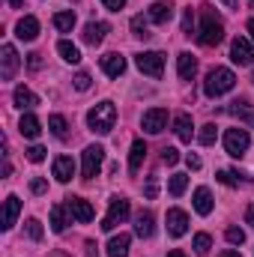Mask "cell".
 I'll use <instances>...</instances> for the list:
<instances>
[{
  "label": "cell",
  "instance_id": "cell-35",
  "mask_svg": "<svg viewBox=\"0 0 254 257\" xmlns=\"http://www.w3.org/2000/svg\"><path fill=\"white\" fill-rule=\"evenodd\" d=\"M24 227H27V236H30V239H36V242L42 239V224H39L36 218H27V224H24Z\"/></svg>",
  "mask_w": 254,
  "mask_h": 257
},
{
  "label": "cell",
  "instance_id": "cell-6",
  "mask_svg": "<svg viewBox=\"0 0 254 257\" xmlns=\"http://www.w3.org/2000/svg\"><path fill=\"white\" fill-rule=\"evenodd\" d=\"M135 63H138V69H141L144 75L162 78V72H165V54H162V51H141V54L135 57Z\"/></svg>",
  "mask_w": 254,
  "mask_h": 257
},
{
  "label": "cell",
  "instance_id": "cell-29",
  "mask_svg": "<svg viewBox=\"0 0 254 257\" xmlns=\"http://www.w3.org/2000/svg\"><path fill=\"white\" fill-rule=\"evenodd\" d=\"M54 27H57L60 33H69V30L75 27V12H57V15H54Z\"/></svg>",
  "mask_w": 254,
  "mask_h": 257
},
{
  "label": "cell",
  "instance_id": "cell-54",
  "mask_svg": "<svg viewBox=\"0 0 254 257\" xmlns=\"http://www.w3.org/2000/svg\"><path fill=\"white\" fill-rule=\"evenodd\" d=\"M48 257H69V254H63V251H51Z\"/></svg>",
  "mask_w": 254,
  "mask_h": 257
},
{
  "label": "cell",
  "instance_id": "cell-40",
  "mask_svg": "<svg viewBox=\"0 0 254 257\" xmlns=\"http://www.w3.org/2000/svg\"><path fill=\"white\" fill-rule=\"evenodd\" d=\"M162 162H165V165H177V162H180V153H177L174 147H165V150H162Z\"/></svg>",
  "mask_w": 254,
  "mask_h": 257
},
{
  "label": "cell",
  "instance_id": "cell-46",
  "mask_svg": "<svg viewBox=\"0 0 254 257\" xmlns=\"http://www.w3.org/2000/svg\"><path fill=\"white\" fill-rule=\"evenodd\" d=\"M156 194H159V189H156V177H153V180L147 183V197H156Z\"/></svg>",
  "mask_w": 254,
  "mask_h": 257
},
{
  "label": "cell",
  "instance_id": "cell-12",
  "mask_svg": "<svg viewBox=\"0 0 254 257\" xmlns=\"http://www.w3.org/2000/svg\"><path fill=\"white\" fill-rule=\"evenodd\" d=\"M189 230V215L183 209H168V233L171 236H186Z\"/></svg>",
  "mask_w": 254,
  "mask_h": 257
},
{
  "label": "cell",
  "instance_id": "cell-45",
  "mask_svg": "<svg viewBox=\"0 0 254 257\" xmlns=\"http://www.w3.org/2000/svg\"><path fill=\"white\" fill-rule=\"evenodd\" d=\"M186 165H189L191 171H200V165H203V162H200L197 156H191V153H189V156H186Z\"/></svg>",
  "mask_w": 254,
  "mask_h": 257
},
{
  "label": "cell",
  "instance_id": "cell-26",
  "mask_svg": "<svg viewBox=\"0 0 254 257\" xmlns=\"http://www.w3.org/2000/svg\"><path fill=\"white\" fill-rule=\"evenodd\" d=\"M144 159H147V144H144V141H135V144H132V153H129V168H132V171H141Z\"/></svg>",
  "mask_w": 254,
  "mask_h": 257
},
{
  "label": "cell",
  "instance_id": "cell-11",
  "mask_svg": "<svg viewBox=\"0 0 254 257\" xmlns=\"http://www.w3.org/2000/svg\"><path fill=\"white\" fill-rule=\"evenodd\" d=\"M165 126H168V111H165V108H150V111L144 114V132L159 135Z\"/></svg>",
  "mask_w": 254,
  "mask_h": 257
},
{
  "label": "cell",
  "instance_id": "cell-1",
  "mask_svg": "<svg viewBox=\"0 0 254 257\" xmlns=\"http://www.w3.org/2000/svg\"><path fill=\"white\" fill-rule=\"evenodd\" d=\"M221 39H224V24H221V18H218L209 6H203V12H200V33H197V42L206 45V48H212V45H218Z\"/></svg>",
  "mask_w": 254,
  "mask_h": 257
},
{
  "label": "cell",
  "instance_id": "cell-34",
  "mask_svg": "<svg viewBox=\"0 0 254 257\" xmlns=\"http://www.w3.org/2000/svg\"><path fill=\"white\" fill-rule=\"evenodd\" d=\"M209 245H212L209 233H197V236H194V251H197V254H206V251H209Z\"/></svg>",
  "mask_w": 254,
  "mask_h": 257
},
{
  "label": "cell",
  "instance_id": "cell-22",
  "mask_svg": "<svg viewBox=\"0 0 254 257\" xmlns=\"http://www.w3.org/2000/svg\"><path fill=\"white\" fill-rule=\"evenodd\" d=\"M129 242H132V236H129V233L114 236V239L108 242V257H129Z\"/></svg>",
  "mask_w": 254,
  "mask_h": 257
},
{
  "label": "cell",
  "instance_id": "cell-43",
  "mask_svg": "<svg viewBox=\"0 0 254 257\" xmlns=\"http://www.w3.org/2000/svg\"><path fill=\"white\" fill-rule=\"evenodd\" d=\"M105 3V9H111V12H120L123 6H126V0H102Z\"/></svg>",
  "mask_w": 254,
  "mask_h": 257
},
{
  "label": "cell",
  "instance_id": "cell-42",
  "mask_svg": "<svg viewBox=\"0 0 254 257\" xmlns=\"http://www.w3.org/2000/svg\"><path fill=\"white\" fill-rule=\"evenodd\" d=\"M191 27H194V15H191V6L183 12V33L186 36H191Z\"/></svg>",
  "mask_w": 254,
  "mask_h": 257
},
{
  "label": "cell",
  "instance_id": "cell-47",
  "mask_svg": "<svg viewBox=\"0 0 254 257\" xmlns=\"http://www.w3.org/2000/svg\"><path fill=\"white\" fill-rule=\"evenodd\" d=\"M84 248H87V257H99V254H96V242H93V239H87V242H84Z\"/></svg>",
  "mask_w": 254,
  "mask_h": 257
},
{
  "label": "cell",
  "instance_id": "cell-48",
  "mask_svg": "<svg viewBox=\"0 0 254 257\" xmlns=\"http://www.w3.org/2000/svg\"><path fill=\"white\" fill-rule=\"evenodd\" d=\"M245 221H248V224L254 227V203L248 206V209H245Z\"/></svg>",
  "mask_w": 254,
  "mask_h": 257
},
{
  "label": "cell",
  "instance_id": "cell-38",
  "mask_svg": "<svg viewBox=\"0 0 254 257\" xmlns=\"http://www.w3.org/2000/svg\"><path fill=\"white\" fill-rule=\"evenodd\" d=\"M27 159H30L33 165H39V162L45 159V147H39V144H33V147L27 150Z\"/></svg>",
  "mask_w": 254,
  "mask_h": 257
},
{
  "label": "cell",
  "instance_id": "cell-16",
  "mask_svg": "<svg viewBox=\"0 0 254 257\" xmlns=\"http://www.w3.org/2000/svg\"><path fill=\"white\" fill-rule=\"evenodd\" d=\"M18 212H21V200H18L15 194H9V197L3 200V230H9V227L15 224Z\"/></svg>",
  "mask_w": 254,
  "mask_h": 257
},
{
  "label": "cell",
  "instance_id": "cell-39",
  "mask_svg": "<svg viewBox=\"0 0 254 257\" xmlns=\"http://www.w3.org/2000/svg\"><path fill=\"white\" fill-rule=\"evenodd\" d=\"M218 183H221V186H230V189H233V186H239V180H236V174H233V171H218Z\"/></svg>",
  "mask_w": 254,
  "mask_h": 257
},
{
  "label": "cell",
  "instance_id": "cell-53",
  "mask_svg": "<svg viewBox=\"0 0 254 257\" xmlns=\"http://www.w3.org/2000/svg\"><path fill=\"white\" fill-rule=\"evenodd\" d=\"M21 3H24V0H9V6H15V9H18Z\"/></svg>",
  "mask_w": 254,
  "mask_h": 257
},
{
  "label": "cell",
  "instance_id": "cell-4",
  "mask_svg": "<svg viewBox=\"0 0 254 257\" xmlns=\"http://www.w3.org/2000/svg\"><path fill=\"white\" fill-rule=\"evenodd\" d=\"M248 144H251V138H248L245 128H227L224 132V150H227V156L242 159L245 150H248Z\"/></svg>",
  "mask_w": 254,
  "mask_h": 257
},
{
  "label": "cell",
  "instance_id": "cell-52",
  "mask_svg": "<svg viewBox=\"0 0 254 257\" xmlns=\"http://www.w3.org/2000/svg\"><path fill=\"white\" fill-rule=\"evenodd\" d=\"M245 27H248V33H251V39H254V18L248 21V24H245Z\"/></svg>",
  "mask_w": 254,
  "mask_h": 257
},
{
  "label": "cell",
  "instance_id": "cell-8",
  "mask_svg": "<svg viewBox=\"0 0 254 257\" xmlns=\"http://www.w3.org/2000/svg\"><path fill=\"white\" fill-rule=\"evenodd\" d=\"M18 66H21L18 51L6 42V45L0 48V78H3V81H12V78H15V72H18Z\"/></svg>",
  "mask_w": 254,
  "mask_h": 257
},
{
  "label": "cell",
  "instance_id": "cell-33",
  "mask_svg": "<svg viewBox=\"0 0 254 257\" xmlns=\"http://www.w3.org/2000/svg\"><path fill=\"white\" fill-rule=\"evenodd\" d=\"M215 135H218V128L212 126V123H206V126H200V132H197V141L203 147H209V144H215Z\"/></svg>",
  "mask_w": 254,
  "mask_h": 257
},
{
  "label": "cell",
  "instance_id": "cell-50",
  "mask_svg": "<svg viewBox=\"0 0 254 257\" xmlns=\"http://www.w3.org/2000/svg\"><path fill=\"white\" fill-rule=\"evenodd\" d=\"M221 3H224L227 9H236V0H221Z\"/></svg>",
  "mask_w": 254,
  "mask_h": 257
},
{
  "label": "cell",
  "instance_id": "cell-24",
  "mask_svg": "<svg viewBox=\"0 0 254 257\" xmlns=\"http://www.w3.org/2000/svg\"><path fill=\"white\" fill-rule=\"evenodd\" d=\"M194 209H197L200 215H209V212H212V194H209V189L200 186V189L194 192Z\"/></svg>",
  "mask_w": 254,
  "mask_h": 257
},
{
  "label": "cell",
  "instance_id": "cell-44",
  "mask_svg": "<svg viewBox=\"0 0 254 257\" xmlns=\"http://www.w3.org/2000/svg\"><path fill=\"white\" fill-rule=\"evenodd\" d=\"M27 66L30 69H39L42 66V54H27Z\"/></svg>",
  "mask_w": 254,
  "mask_h": 257
},
{
  "label": "cell",
  "instance_id": "cell-32",
  "mask_svg": "<svg viewBox=\"0 0 254 257\" xmlns=\"http://www.w3.org/2000/svg\"><path fill=\"white\" fill-rule=\"evenodd\" d=\"M48 128L54 132V138H60V141H63V138H66V117L51 114V117H48Z\"/></svg>",
  "mask_w": 254,
  "mask_h": 257
},
{
  "label": "cell",
  "instance_id": "cell-31",
  "mask_svg": "<svg viewBox=\"0 0 254 257\" xmlns=\"http://www.w3.org/2000/svg\"><path fill=\"white\" fill-rule=\"evenodd\" d=\"M132 33H135L138 39H150V36H153L150 27H147V21H144V15H135V18H132Z\"/></svg>",
  "mask_w": 254,
  "mask_h": 257
},
{
  "label": "cell",
  "instance_id": "cell-13",
  "mask_svg": "<svg viewBox=\"0 0 254 257\" xmlns=\"http://www.w3.org/2000/svg\"><path fill=\"white\" fill-rule=\"evenodd\" d=\"M15 36L24 39V42H33V39L39 36V21H36L33 15H24V18L18 21V27H15Z\"/></svg>",
  "mask_w": 254,
  "mask_h": 257
},
{
  "label": "cell",
  "instance_id": "cell-19",
  "mask_svg": "<svg viewBox=\"0 0 254 257\" xmlns=\"http://www.w3.org/2000/svg\"><path fill=\"white\" fill-rule=\"evenodd\" d=\"M105 33H108V24H102V21H90V24L84 27V42H87V45H99V42L105 39Z\"/></svg>",
  "mask_w": 254,
  "mask_h": 257
},
{
  "label": "cell",
  "instance_id": "cell-28",
  "mask_svg": "<svg viewBox=\"0 0 254 257\" xmlns=\"http://www.w3.org/2000/svg\"><path fill=\"white\" fill-rule=\"evenodd\" d=\"M66 206H51V230L54 233H63L66 230Z\"/></svg>",
  "mask_w": 254,
  "mask_h": 257
},
{
  "label": "cell",
  "instance_id": "cell-51",
  "mask_svg": "<svg viewBox=\"0 0 254 257\" xmlns=\"http://www.w3.org/2000/svg\"><path fill=\"white\" fill-rule=\"evenodd\" d=\"M168 257H186V254H183L180 248H174V251H168Z\"/></svg>",
  "mask_w": 254,
  "mask_h": 257
},
{
  "label": "cell",
  "instance_id": "cell-41",
  "mask_svg": "<svg viewBox=\"0 0 254 257\" xmlns=\"http://www.w3.org/2000/svg\"><path fill=\"white\" fill-rule=\"evenodd\" d=\"M30 192L33 194H45L48 192V183H45L42 177H33V180H30Z\"/></svg>",
  "mask_w": 254,
  "mask_h": 257
},
{
  "label": "cell",
  "instance_id": "cell-10",
  "mask_svg": "<svg viewBox=\"0 0 254 257\" xmlns=\"http://www.w3.org/2000/svg\"><path fill=\"white\" fill-rule=\"evenodd\" d=\"M66 209H69V215L75 218V221H81V224H87V221H93V206L84 200V197H66Z\"/></svg>",
  "mask_w": 254,
  "mask_h": 257
},
{
  "label": "cell",
  "instance_id": "cell-9",
  "mask_svg": "<svg viewBox=\"0 0 254 257\" xmlns=\"http://www.w3.org/2000/svg\"><path fill=\"white\" fill-rule=\"evenodd\" d=\"M230 60L239 66H251L254 63V45L248 39H242V36H236L233 39V45H230Z\"/></svg>",
  "mask_w": 254,
  "mask_h": 257
},
{
  "label": "cell",
  "instance_id": "cell-30",
  "mask_svg": "<svg viewBox=\"0 0 254 257\" xmlns=\"http://www.w3.org/2000/svg\"><path fill=\"white\" fill-rule=\"evenodd\" d=\"M168 189H171L174 197H180V194L189 189V177H186V174H174V177H171V183H168Z\"/></svg>",
  "mask_w": 254,
  "mask_h": 257
},
{
  "label": "cell",
  "instance_id": "cell-37",
  "mask_svg": "<svg viewBox=\"0 0 254 257\" xmlns=\"http://www.w3.org/2000/svg\"><path fill=\"white\" fill-rule=\"evenodd\" d=\"M90 84H93V81H90V75H87V72H78V75H75V90H78V93L90 90Z\"/></svg>",
  "mask_w": 254,
  "mask_h": 257
},
{
  "label": "cell",
  "instance_id": "cell-36",
  "mask_svg": "<svg viewBox=\"0 0 254 257\" xmlns=\"http://www.w3.org/2000/svg\"><path fill=\"white\" fill-rule=\"evenodd\" d=\"M224 236H227V242H230V245H242V242H245V233H242L239 227H227V233H224Z\"/></svg>",
  "mask_w": 254,
  "mask_h": 257
},
{
  "label": "cell",
  "instance_id": "cell-21",
  "mask_svg": "<svg viewBox=\"0 0 254 257\" xmlns=\"http://www.w3.org/2000/svg\"><path fill=\"white\" fill-rule=\"evenodd\" d=\"M177 69H180V78H183V81H191L194 72H197V60L191 57L189 51H183V54L177 57Z\"/></svg>",
  "mask_w": 254,
  "mask_h": 257
},
{
  "label": "cell",
  "instance_id": "cell-49",
  "mask_svg": "<svg viewBox=\"0 0 254 257\" xmlns=\"http://www.w3.org/2000/svg\"><path fill=\"white\" fill-rule=\"evenodd\" d=\"M218 257H242V254H239V251H233V248H227V251H221Z\"/></svg>",
  "mask_w": 254,
  "mask_h": 257
},
{
  "label": "cell",
  "instance_id": "cell-17",
  "mask_svg": "<svg viewBox=\"0 0 254 257\" xmlns=\"http://www.w3.org/2000/svg\"><path fill=\"white\" fill-rule=\"evenodd\" d=\"M102 69H105L108 78H120V75L126 72V57H120V54H105V57H102Z\"/></svg>",
  "mask_w": 254,
  "mask_h": 257
},
{
  "label": "cell",
  "instance_id": "cell-3",
  "mask_svg": "<svg viewBox=\"0 0 254 257\" xmlns=\"http://www.w3.org/2000/svg\"><path fill=\"white\" fill-rule=\"evenodd\" d=\"M117 123V108H114V102H99V105H93L90 111H87V126L93 128V132H99V135H108L111 128Z\"/></svg>",
  "mask_w": 254,
  "mask_h": 257
},
{
  "label": "cell",
  "instance_id": "cell-7",
  "mask_svg": "<svg viewBox=\"0 0 254 257\" xmlns=\"http://www.w3.org/2000/svg\"><path fill=\"white\" fill-rule=\"evenodd\" d=\"M129 212H132V206H129L126 197H114V200H111L108 215L102 218V230H114L117 224H123V221L129 218Z\"/></svg>",
  "mask_w": 254,
  "mask_h": 257
},
{
  "label": "cell",
  "instance_id": "cell-55",
  "mask_svg": "<svg viewBox=\"0 0 254 257\" xmlns=\"http://www.w3.org/2000/svg\"><path fill=\"white\" fill-rule=\"evenodd\" d=\"M251 123H254V117H251Z\"/></svg>",
  "mask_w": 254,
  "mask_h": 257
},
{
  "label": "cell",
  "instance_id": "cell-23",
  "mask_svg": "<svg viewBox=\"0 0 254 257\" xmlns=\"http://www.w3.org/2000/svg\"><path fill=\"white\" fill-rule=\"evenodd\" d=\"M18 132H21L24 138H39V132H42V123H39L33 114H24V117H21V123H18Z\"/></svg>",
  "mask_w": 254,
  "mask_h": 257
},
{
  "label": "cell",
  "instance_id": "cell-27",
  "mask_svg": "<svg viewBox=\"0 0 254 257\" xmlns=\"http://www.w3.org/2000/svg\"><path fill=\"white\" fill-rule=\"evenodd\" d=\"M57 51H60V57H63L66 63H81V51H78V45H72L69 39H60V42H57Z\"/></svg>",
  "mask_w": 254,
  "mask_h": 257
},
{
  "label": "cell",
  "instance_id": "cell-15",
  "mask_svg": "<svg viewBox=\"0 0 254 257\" xmlns=\"http://www.w3.org/2000/svg\"><path fill=\"white\" fill-rule=\"evenodd\" d=\"M72 177H75V162L69 156H57L54 159V180L57 183H69Z\"/></svg>",
  "mask_w": 254,
  "mask_h": 257
},
{
  "label": "cell",
  "instance_id": "cell-20",
  "mask_svg": "<svg viewBox=\"0 0 254 257\" xmlns=\"http://www.w3.org/2000/svg\"><path fill=\"white\" fill-rule=\"evenodd\" d=\"M174 132H177V138H180L183 144H189L191 135H194V126H191L189 114H177V120H174Z\"/></svg>",
  "mask_w": 254,
  "mask_h": 257
},
{
  "label": "cell",
  "instance_id": "cell-18",
  "mask_svg": "<svg viewBox=\"0 0 254 257\" xmlns=\"http://www.w3.org/2000/svg\"><path fill=\"white\" fill-rule=\"evenodd\" d=\"M153 230H156V224H153V212H150V209H147V212H138V215H135V233H138L141 239H150Z\"/></svg>",
  "mask_w": 254,
  "mask_h": 257
},
{
  "label": "cell",
  "instance_id": "cell-25",
  "mask_svg": "<svg viewBox=\"0 0 254 257\" xmlns=\"http://www.w3.org/2000/svg\"><path fill=\"white\" fill-rule=\"evenodd\" d=\"M15 105L18 108H36L39 105V99H36V93L33 90H27V87H15Z\"/></svg>",
  "mask_w": 254,
  "mask_h": 257
},
{
  "label": "cell",
  "instance_id": "cell-2",
  "mask_svg": "<svg viewBox=\"0 0 254 257\" xmlns=\"http://www.w3.org/2000/svg\"><path fill=\"white\" fill-rule=\"evenodd\" d=\"M233 84H236V75H233L230 69H224V66H215V69H209V72H206L203 93H206L209 99H218V96L230 93V90H233Z\"/></svg>",
  "mask_w": 254,
  "mask_h": 257
},
{
  "label": "cell",
  "instance_id": "cell-5",
  "mask_svg": "<svg viewBox=\"0 0 254 257\" xmlns=\"http://www.w3.org/2000/svg\"><path fill=\"white\" fill-rule=\"evenodd\" d=\"M102 162H105V150H102L99 144L87 147V150H84V159H81V174H84V180H93V177H99V171H102Z\"/></svg>",
  "mask_w": 254,
  "mask_h": 257
},
{
  "label": "cell",
  "instance_id": "cell-14",
  "mask_svg": "<svg viewBox=\"0 0 254 257\" xmlns=\"http://www.w3.org/2000/svg\"><path fill=\"white\" fill-rule=\"evenodd\" d=\"M147 18H150L153 24H168V21L174 18V6H171V3H165V0H159V3H153V6H150Z\"/></svg>",
  "mask_w": 254,
  "mask_h": 257
}]
</instances>
